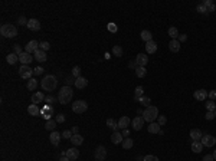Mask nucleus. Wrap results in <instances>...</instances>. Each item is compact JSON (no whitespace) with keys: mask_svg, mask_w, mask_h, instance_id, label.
<instances>
[{"mask_svg":"<svg viewBox=\"0 0 216 161\" xmlns=\"http://www.w3.org/2000/svg\"><path fill=\"white\" fill-rule=\"evenodd\" d=\"M72 96H74L72 88L68 86V85H65V86L59 91V94H58V102H59L61 105H67V104H69L72 101Z\"/></svg>","mask_w":216,"mask_h":161,"instance_id":"nucleus-1","label":"nucleus"},{"mask_svg":"<svg viewBox=\"0 0 216 161\" xmlns=\"http://www.w3.org/2000/svg\"><path fill=\"white\" fill-rule=\"evenodd\" d=\"M143 118H144V121L149 122V124L154 122L156 119L159 118V108L154 106V105L147 106V108L143 111Z\"/></svg>","mask_w":216,"mask_h":161,"instance_id":"nucleus-2","label":"nucleus"},{"mask_svg":"<svg viewBox=\"0 0 216 161\" xmlns=\"http://www.w3.org/2000/svg\"><path fill=\"white\" fill-rule=\"evenodd\" d=\"M40 85H42V89H43V91L52 92V91H55L56 85H58V81H56V78L53 75H46V76H43Z\"/></svg>","mask_w":216,"mask_h":161,"instance_id":"nucleus-3","label":"nucleus"},{"mask_svg":"<svg viewBox=\"0 0 216 161\" xmlns=\"http://www.w3.org/2000/svg\"><path fill=\"white\" fill-rule=\"evenodd\" d=\"M0 33H2V36L12 39V38H15L17 35V29L15 28L13 25H10V23H5V25L0 28Z\"/></svg>","mask_w":216,"mask_h":161,"instance_id":"nucleus-4","label":"nucleus"},{"mask_svg":"<svg viewBox=\"0 0 216 161\" xmlns=\"http://www.w3.org/2000/svg\"><path fill=\"white\" fill-rule=\"evenodd\" d=\"M87 109H88V104L82 99L75 101V102L72 104V111L75 112V114H84Z\"/></svg>","mask_w":216,"mask_h":161,"instance_id":"nucleus-5","label":"nucleus"},{"mask_svg":"<svg viewBox=\"0 0 216 161\" xmlns=\"http://www.w3.org/2000/svg\"><path fill=\"white\" fill-rule=\"evenodd\" d=\"M19 75H20V78L23 79H32V75H33V69L28 65H22L20 69H19Z\"/></svg>","mask_w":216,"mask_h":161,"instance_id":"nucleus-6","label":"nucleus"},{"mask_svg":"<svg viewBox=\"0 0 216 161\" xmlns=\"http://www.w3.org/2000/svg\"><path fill=\"white\" fill-rule=\"evenodd\" d=\"M202 144H203V147H215L216 144V138L213 137V135H211V134H205V137H202Z\"/></svg>","mask_w":216,"mask_h":161,"instance_id":"nucleus-7","label":"nucleus"},{"mask_svg":"<svg viewBox=\"0 0 216 161\" xmlns=\"http://www.w3.org/2000/svg\"><path fill=\"white\" fill-rule=\"evenodd\" d=\"M94 157L97 161H104L107 157V150L105 147H102V145H100V147H97V150H95L94 153Z\"/></svg>","mask_w":216,"mask_h":161,"instance_id":"nucleus-8","label":"nucleus"},{"mask_svg":"<svg viewBox=\"0 0 216 161\" xmlns=\"http://www.w3.org/2000/svg\"><path fill=\"white\" fill-rule=\"evenodd\" d=\"M144 118L143 117H135L134 119H131V125H133V129L134 131H140L144 125Z\"/></svg>","mask_w":216,"mask_h":161,"instance_id":"nucleus-9","label":"nucleus"},{"mask_svg":"<svg viewBox=\"0 0 216 161\" xmlns=\"http://www.w3.org/2000/svg\"><path fill=\"white\" fill-rule=\"evenodd\" d=\"M147 62H149L147 53H139V55L135 56V63H137V66H144L146 68Z\"/></svg>","mask_w":216,"mask_h":161,"instance_id":"nucleus-10","label":"nucleus"},{"mask_svg":"<svg viewBox=\"0 0 216 161\" xmlns=\"http://www.w3.org/2000/svg\"><path fill=\"white\" fill-rule=\"evenodd\" d=\"M61 134L58 132V131H52L49 135V139H50V144L55 145V147H58L59 145V143H61Z\"/></svg>","mask_w":216,"mask_h":161,"instance_id":"nucleus-11","label":"nucleus"},{"mask_svg":"<svg viewBox=\"0 0 216 161\" xmlns=\"http://www.w3.org/2000/svg\"><path fill=\"white\" fill-rule=\"evenodd\" d=\"M193 96L196 101H206V98H207V91H205V89H197V91L193 92Z\"/></svg>","mask_w":216,"mask_h":161,"instance_id":"nucleus-12","label":"nucleus"},{"mask_svg":"<svg viewBox=\"0 0 216 161\" xmlns=\"http://www.w3.org/2000/svg\"><path fill=\"white\" fill-rule=\"evenodd\" d=\"M38 46H39V43L36 42V40H30V42H29V43L25 46V52H28V53H30V55H32V52L35 53V52L39 49Z\"/></svg>","mask_w":216,"mask_h":161,"instance_id":"nucleus-13","label":"nucleus"},{"mask_svg":"<svg viewBox=\"0 0 216 161\" xmlns=\"http://www.w3.org/2000/svg\"><path fill=\"white\" fill-rule=\"evenodd\" d=\"M67 157L69 158L71 161L74 160H78V157H79V150L75 148V147H72V148H68L67 150Z\"/></svg>","mask_w":216,"mask_h":161,"instance_id":"nucleus-14","label":"nucleus"},{"mask_svg":"<svg viewBox=\"0 0 216 161\" xmlns=\"http://www.w3.org/2000/svg\"><path fill=\"white\" fill-rule=\"evenodd\" d=\"M28 29L29 30H33V32H38L39 29H40V22H39L38 19H29Z\"/></svg>","mask_w":216,"mask_h":161,"instance_id":"nucleus-15","label":"nucleus"},{"mask_svg":"<svg viewBox=\"0 0 216 161\" xmlns=\"http://www.w3.org/2000/svg\"><path fill=\"white\" fill-rule=\"evenodd\" d=\"M180 46H182V43H180L177 39H172L170 43H169V49H170V52H173V53H177L179 50H180Z\"/></svg>","mask_w":216,"mask_h":161,"instance_id":"nucleus-16","label":"nucleus"},{"mask_svg":"<svg viewBox=\"0 0 216 161\" xmlns=\"http://www.w3.org/2000/svg\"><path fill=\"white\" fill-rule=\"evenodd\" d=\"M45 98H46V96L43 95V92H35V94L32 95V104L38 105V104H40V102H43Z\"/></svg>","mask_w":216,"mask_h":161,"instance_id":"nucleus-17","label":"nucleus"},{"mask_svg":"<svg viewBox=\"0 0 216 161\" xmlns=\"http://www.w3.org/2000/svg\"><path fill=\"white\" fill-rule=\"evenodd\" d=\"M74 85H75L78 89H84V88H87V85H88V79L84 78V76H79V78L75 79V83H74Z\"/></svg>","mask_w":216,"mask_h":161,"instance_id":"nucleus-18","label":"nucleus"},{"mask_svg":"<svg viewBox=\"0 0 216 161\" xmlns=\"http://www.w3.org/2000/svg\"><path fill=\"white\" fill-rule=\"evenodd\" d=\"M33 58L36 59L38 62H45L46 59H48V56H46V52L42 49H38L36 52L33 53Z\"/></svg>","mask_w":216,"mask_h":161,"instance_id":"nucleus-19","label":"nucleus"},{"mask_svg":"<svg viewBox=\"0 0 216 161\" xmlns=\"http://www.w3.org/2000/svg\"><path fill=\"white\" fill-rule=\"evenodd\" d=\"M40 114H42L40 117H43L46 121H48V119H50V115L53 114V111H52V106H50V105L43 106V108H42V111H40Z\"/></svg>","mask_w":216,"mask_h":161,"instance_id":"nucleus-20","label":"nucleus"},{"mask_svg":"<svg viewBox=\"0 0 216 161\" xmlns=\"http://www.w3.org/2000/svg\"><path fill=\"white\" fill-rule=\"evenodd\" d=\"M111 141H112V144H121L122 141H124V137H122L121 132L114 131V132H112V135H111Z\"/></svg>","mask_w":216,"mask_h":161,"instance_id":"nucleus-21","label":"nucleus"},{"mask_svg":"<svg viewBox=\"0 0 216 161\" xmlns=\"http://www.w3.org/2000/svg\"><path fill=\"white\" fill-rule=\"evenodd\" d=\"M32 55L30 53H28V52H23L22 55L19 56V61H20V63H23V65H29L30 62H32Z\"/></svg>","mask_w":216,"mask_h":161,"instance_id":"nucleus-22","label":"nucleus"},{"mask_svg":"<svg viewBox=\"0 0 216 161\" xmlns=\"http://www.w3.org/2000/svg\"><path fill=\"white\" fill-rule=\"evenodd\" d=\"M40 111H42V109H40L38 105H35V104L29 105V108H28L29 115H32V117H39V115H40Z\"/></svg>","mask_w":216,"mask_h":161,"instance_id":"nucleus-23","label":"nucleus"},{"mask_svg":"<svg viewBox=\"0 0 216 161\" xmlns=\"http://www.w3.org/2000/svg\"><path fill=\"white\" fill-rule=\"evenodd\" d=\"M130 124H131V119H130L128 117H125V115L118 119V128H121V129H125Z\"/></svg>","mask_w":216,"mask_h":161,"instance_id":"nucleus-24","label":"nucleus"},{"mask_svg":"<svg viewBox=\"0 0 216 161\" xmlns=\"http://www.w3.org/2000/svg\"><path fill=\"white\" fill-rule=\"evenodd\" d=\"M146 50H147V53H156V50H157V43H156L154 40H150L146 43Z\"/></svg>","mask_w":216,"mask_h":161,"instance_id":"nucleus-25","label":"nucleus"},{"mask_svg":"<svg viewBox=\"0 0 216 161\" xmlns=\"http://www.w3.org/2000/svg\"><path fill=\"white\" fill-rule=\"evenodd\" d=\"M202 137H203V134H202L200 129H192L190 131V138L193 139V141H200Z\"/></svg>","mask_w":216,"mask_h":161,"instance_id":"nucleus-26","label":"nucleus"},{"mask_svg":"<svg viewBox=\"0 0 216 161\" xmlns=\"http://www.w3.org/2000/svg\"><path fill=\"white\" fill-rule=\"evenodd\" d=\"M147 131L150 134H159L160 132V125L156 124V122H151V124H149V127H147Z\"/></svg>","mask_w":216,"mask_h":161,"instance_id":"nucleus-27","label":"nucleus"},{"mask_svg":"<svg viewBox=\"0 0 216 161\" xmlns=\"http://www.w3.org/2000/svg\"><path fill=\"white\" fill-rule=\"evenodd\" d=\"M192 150H193V153H196V154L202 153V150H203L202 141H193V143H192Z\"/></svg>","mask_w":216,"mask_h":161,"instance_id":"nucleus-28","label":"nucleus"},{"mask_svg":"<svg viewBox=\"0 0 216 161\" xmlns=\"http://www.w3.org/2000/svg\"><path fill=\"white\" fill-rule=\"evenodd\" d=\"M6 61H7L9 65H15V63H17V61H19V55H16V53H9V55L6 56Z\"/></svg>","mask_w":216,"mask_h":161,"instance_id":"nucleus-29","label":"nucleus"},{"mask_svg":"<svg viewBox=\"0 0 216 161\" xmlns=\"http://www.w3.org/2000/svg\"><path fill=\"white\" fill-rule=\"evenodd\" d=\"M143 94H144V88L143 86H137L135 91H134V101H135V102H139L140 98L143 96Z\"/></svg>","mask_w":216,"mask_h":161,"instance_id":"nucleus-30","label":"nucleus"},{"mask_svg":"<svg viewBox=\"0 0 216 161\" xmlns=\"http://www.w3.org/2000/svg\"><path fill=\"white\" fill-rule=\"evenodd\" d=\"M71 143L75 145V147H78V145H81V144L84 143V137H81L79 134H77V135H72Z\"/></svg>","mask_w":216,"mask_h":161,"instance_id":"nucleus-31","label":"nucleus"},{"mask_svg":"<svg viewBox=\"0 0 216 161\" xmlns=\"http://www.w3.org/2000/svg\"><path fill=\"white\" fill-rule=\"evenodd\" d=\"M55 127H56V119H48L46 124H45V128L48 129V131H55Z\"/></svg>","mask_w":216,"mask_h":161,"instance_id":"nucleus-32","label":"nucleus"},{"mask_svg":"<svg viewBox=\"0 0 216 161\" xmlns=\"http://www.w3.org/2000/svg\"><path fill=\"white\" fill-rule=\"evenodd\" d=\"M140 36H141V39H143L146 43H147V42H150V40H153V39H151V38H153V35H151V32H150V30H143Z\"/></svg>","mask_w":216,"mask_h":161,"instance_id":"nucleus-33","label":"nucleus"},{"mask_svg":"<svg viewBox=\"0 0 216 161\" xmlns=\"http://www.w3.org/2000/svg\"><path fill=\"white\" fill-rule=\"evenodd\" d=\"M203 5H205L206 10H207V13H211V12H215L216 6H215V3H213L212 0H206V2H203Z\"/></svg>","mask_w":216,"mask_h":161,"instance_id":"nucleus-34","label":"nucleus"},{"mask_svg":"<svg viewBox=\"0 0 216 161\" xmlns=\"http://www.w3.org/2000/svg\"><path fill=\"white\" fill-rule=\"evenodd\" d=\"M121 144H122V148H124V150H130V148L134 145V141L131 138H125Z\"/></svg>","mask_w":216,"mask_h":161,"instance_id":"nucleus-35","label":"nucleus"},{"mask_svg":"<svg viewBox=\"0 0 216 161\" xmlns=\"http://www.w3.org/2000/svg\"><path fill=\"white\" fill-rule=\"evenodd\" d=\"M112 55L117 56V58H121V56L124 55L121 46H112Z\"/></svg>","mask_w":216,"mask_h":161,"instance_id":"nucleus-36","label":"nucleus"},{"mask_svg":"<svg viewBox=\"0 0 216 161\" xmlns=\"http://www.w3.org/2000/svg\"><path fill=\"white\" fill-rule=\"evenodd\" d=\"M169 36H170L172 39H177V38H179V30H177V28H174V26L169 28Z\"/></svg>","mask_w":216,"mask_h":161,"instance_id":"nucleus-37","label":"nucleus"},{"mask_svg":"<svg viewBox=\"0 0 216 161\" xmlns=\"http://www.w3.org/2000/svg\"><path fill=\"white\" fill-rule=\"evenodd\" d=\"M26 86H28V89L29 91H35V89L38 88V81H36V79H29L28 81V85H26Z\"/></svg>","mask_w":216,"mask_h":161,"instance_id":"nucleus-38","label":"nucleus"},{"mask_svg":"<svg viewBox=\"0 0 216 161\" xmlns=\"http://www.w3.org/2000/svg\"><path fill=\"white\" fill-rule=\"evenodd\" d=\"M107 127H110L112 131H117V128H118V122H115L112 118H108V119H107Z\"/></svg>","mask_w":216,"mask_h":161,"instance_id":"nucleus-39","label":"nucleus"},{"mask_svg":"<svg viewBox=\"0 0 216 161\" xmlns=\"http://www.w3.org/2000/svg\"><path fill=\"white\" fill-rule=\"evenodd\" d=\"M146 72H147V71H146V68L144 66H137L135 68V75H137L139 78H144V76H146Z\"/></svg>","mask_w":216,"mask_h":161,"instance_id":"nucleus-40","label":"nucleus"},{"mask_svg":"<svg viewBox=\"0 0 216 161\" xmlns=\"http://www.w3.org/2000/svg\"><path fill=\"white\" fill-rule=\"evenodd\" d=\"M140 104H141V105L143 106H146V108H147V106H150V104H151V99H150L149 96H141V98H140V101H139Z\"/></svg>","mask_w":216,"mask_h":161,"instance_id":"nucleus-41","label":"nucleus"},{"mask_svg":"<svg viewBox=\"0 0 216 161\" xmlns=\"http://www.w3.org/2000/svg\"><path fill=\"white\" fill-rule=\"evenodd\" d=\"M206 104V109L207 111H212V112H215L216 111V104H215V101H207V102H205Z\"/></svg>","mask_w":216,"mask_h":161,"instance_id":"nucleus-42","label":"nucleus"},{"mask_svg":"<svg viewBox=\"0 0 216 161\" xmlns=\"http://www.w3.org/2000/svg\"><path fill=\"white\" fill-rule=\"evenodd\" d=\"M79 73H81V68H79V66H75V68H72V76H74V78H75V79H77V78H79V76H81Z\"/></svg>","mask_w":216,"mask_h":161,"instance_id":"nucleus-43","label":"nucleus"},{"mask_svg":"<svg viewBox=\"0 0 216 161\" xmlns=\"http://www.w3.org/2000/svg\"><path fill=\"white\" fill-rule=\"evenodd\" d=\"M39 49H42V50H49L50 49V45H49V42H40L39 43Z\"/></svg>","mask_w":216,"mask_h":161,"instance_id":"nucleus-44","label":"nucleus"},{"mask_svg":"<svg viewBox=\"0 0 216 161\" xmlns=\"http://www.w3.org/2000/svg\"><path fill=\"white\" fill-rule=\"evenodd\" d=\"M55 98H53V95H48L46 98H45V102L48 104V105H52V104H55Z\"/></svg>","mask_w":216,"mask_h":161,"instance_id":"nucleus-45","label":"nucleus"},{"mask_svg":"<svg viewBox=\"0 0 216 161\" xmlns=\"http://www.w3.org/2000/svg\"><path fill=\"white\" fill-rule=\"evenodd\" d=\"M196 12H199V13H207V10H206V7L203 3H200V5L196 6Z\"/></svg>","mask_w":216,"mask_h":161,"instance_id":"nucleus-46","label":"nucleus"},{"mask_svg":"<svg viewBox=\"0 0 216 161\" xmlns=\"http://www.w3.org/2000/svg\"><path fill=\"white\" fill-rule=\"evenodd\" d=\"M61 135H62V137H63L65 139H71L74 134H72V131H68V129H65V131H63V132H62Z\"/></svg>","mask_w":216,"mask_h":161,"instance_id":"nucleus-47","label":"nucleus"},{"mask_svg":"<svg viewBox=\"0 0 216 161\" xmlns=\"http://www.w3.org/2000/svg\"><path fill=\"white\" fill-rule=\"evenodd\" d=\"M13 53H16V55H22L23 52H22V48H20V45H15L13 46Z\"/></svg>","mask_w":216,"mask_h":161,"instance_id":"nucleus-48","label":"nucleus"},{"mask_svg":"<svg viewBox=\"0 0 216 161\" xmlns=\"http://www.w3.org/2000/svg\"><path fill=\"white\" fill-rule=\"evenodd\" d=\"M166 122H167V118L164 117V115H159V122H157V124H159L160 127L166 125Z\"/></svg>","mask_w":216,"mask_h":161,"instance_id":"nucleus-49","label":"nucleus"},{"mask_svg":"<svg viewBox=\"0 0 216 161\" xmlns=\"http://www.w3.org/2000/svg\"><path fill=\"white\" fill-rule=\"evenodd\" d=\"M205 118L207 119V121H212L213 118H216V115H215V112H212V111H207L206 112V115H205Z\"/></svg>","mask_w":216,"mask_h":161,"instance_id":"nucleus-50","label":"nucleus"},{"mask_svg":"<svg viewBox=\"0 0 216 161\" xmlns=\"http://www.w3.org/2000/svg\"><path fill=\"white\" fill-rule=\"evenodd\" d=\"M28 22H29V20L25 16L19 17V25H20V26H28Z\"/></svg>","mask_w":216,"mask_h":161,"instance_id":"nucleus-51","label":"nucleus"},{"mask_svg":"<svg viewBox=\"0 0 216 161\" xmlns=\"http://www.w3.org/2000/svg\"><path fill=\"white\" fill-rule=\"evenodd\" d=\"M63 121H65V114H58V115H56V122H58V124H62Z\"/></svg>","mask_w":216,"mask_h":161,"instance_id":"nucleus-52","label":"nucleus"},{"mask_svg":"<svg viewBox=\"0 0 216 161\" xmlns=\"http://www.w3.org/2000/svg\"><path fill=\"white\" fill-rule=\"evenodd\" d=\"M143 161H160L156 156H146L143 158Z\"/></svg>","mask_w":216,"mask_h":161,"instance_id":"nucleus-53","label":"nucleus"},{"mask_svg":"<svg viewBox=\"0 0 216 161\" xmlns=\"http://www.w3.org/2000/svg\"><path fill=\"white\" fill-rule=\"evenodd\" d=\"M43 71H45L43 68H40V66H36V68H35V69H33V73H35V75H42V73H43Z\"/></svg>","mask_w":216,"mask_h":161,"instance_id":"nucleus-54","label":"nucleus"},{"mask_svg":"<svg viewBox=\"0 0 216 161\" xmlns=\"http://www.w3.org/2000/svg\"><path fill=\"white\" fill-rule=\"evenodd\" d=\"M207 96L211 98V101H215L216 99V89L211 91V92H207Z\"/></svg>","mask_w":216,"mask_h":161,"instance_id":"nucleus-55","label":"nucleus"},{"mask_svg":"<svg viewBox=\"0 0 216 161\" xmlns=\"http://www.w3.org/2000/svg\"><path fill=\"white\" fill-rule=\"evenodd\" d=\"M108 30L114 33V32H117V26L114 25V23H110V25H108Z\"/></svg>","mask_w":216,"mask_h":161,"instance_id":"nucleus-56","label":"nucleus"},{"mask_svg":"<svg viewBox=\"0 0 216 161\" xmlns=\"http://www.w3.org/2000/svg\"><path fill=\"white\" fill-rule=\"evenodd\" d=\"M177 40L180 42V43H182V42H186V40H187V36H186V35H179Z\"/></svg>","mask_w":216,"mask_h":161,"instance_id":"nucleus-57","label":"nucleus"},{"mask_svg":"<svg viewBox=\"0 0 216 161\" xmlns=\"http://www.w3.org/2000/svg\"><path fill=\"white\" fill-rule=\"evenodd\" d=\"M213 160H215V158H213V156H212V154H207V156L203 157V160H202V161H213Z\"/></svg>","mask_w":216,"mask_h":161,"instance_id":"nucleus-58","label":"nucleus"},{"mask_svg":"<svg viewBox=\"0 0 216 161\" xmlns=\"http://www.w3.org/2000/svg\"><path fill=\"white\" fill-rule=\"evenodd\" d=\"M72 83H75V79H72V78H68L67 79V85L69 86V85H72Z\"/></svg>","mask_w":216,"mask_h":161,"instance_id":"nucleus-59","label":"nucleus"},{"mask_svg":"<svg viewBox=\"0 0 216 161\" xmlns=\"http://www.w3.org/2000/svg\"><path fill=\"white\" fill-rule=\"evenodd\" d=\"M71 131H72V134H74V135H77L78 131H79V128H78V127H72Z\"/></svg>","mask_w":216,"mask_h":161,"instance_id":"nucleus-60","label":"nucleus"},{"mask_svg":"<svg viewBox=\"0 0 216 161\" xmlns=\"http://www.w3.org/2000/svg\"><path fill=\"white\" fill-rule=\"evenodd\" d=\"M122 137H128V134H130V132H128V129H127V128H125V129H122Z\"/></svg>","mask_w":216,"mask_h":161,"instance_id":"nucleus-61","label":"nucleus"},{"mask_svg":"<svg viewBox=\"0 0 216 161\" xmlns=\"http://www.w3.org/2000/svg\"><path fill=\"white\" fill-rule=\"evenodd\" d=\"M59 161H71V160H69L68 157H61V160H59Z\"/></svg>","mask_w":216,"mask_h":161,"instance_id":"nucleus-62","label":"nucleus"},{"mask_svg":"<svg viewBox=\"0 0 216 161\" xmlns=\"http://www.w3.org/2000/svg\"><path fill=\"white\" fill-rule=\"evenodd\" d=\"M212 156H213V158H215V160H216V150L213 151V154H212Z\"/></svg>","mask_w":216,"mask_h":161,"instance_id":"nucleus-63","label":"nucleus"},{"mask_svg":"<svg viewBox=\"0 0 216 161\" xmlns=\"http://www.w3.org/2000/svg\"><path fill=\"white\" fill-rule=\"evenodd\" d=\"M215 115H216V111H215Z\"/></svg>","mask_w":216,"mask_h":161,"instance_id":"nucleus-64","label":"nucleus"}]
</instances>
